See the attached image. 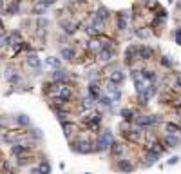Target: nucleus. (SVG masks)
<instances>
[{"instance_id": "nucleus-1", "label": "nucleus", "mask_w": 181, "mask_h": 174, "mask_svg": "<svg viewBox=\"0 0 181 174\" xmlns=\"http://www.w3.org/2000/svg\"><path fill=\"white\" fill-rule=\"evenodd\" d=\"M111 143H112V133H111V131H103V133L98 136V142H96L94 151L103 153V151H107V149L111 147Z\"/></svg>"}, {"instance_id": "nucleus-2", "label": "nucleus", "mask_w": 181, "mask_h": 174, "mask_svg": "<svg viewBox=\"0 0 181 174\" xmlns=\"http://www.w3.org/2000/svg\"><path fill=\"white\" fill-rule=\"evenodd\" d=\"M158 122H161L160 116H138L136 118L138 127H147V125H152V123H158Z\"/></svg>"}, {"instance_id": "nucleus-3", "label": "nucleus", "mask_w": 181, "mask_h": 174, "mask_svg": "<svg viewBox=\"0 0 181 174\" xmlns=\"http://www.w3.org/2000/svg\"><path fill=\"white\" fill-rule=\"evenodd\" d=\"M109 80H111V83H114V85H118V83H123V80H125V74H123V71L116 69V71H112L111 74H109Z\"/></svg>"}, {"instance_id": "nucleus-4", "label": "nucleus", "mask_w": 181, "mask_h": 174, "mask_svg": "<svg viewBox=\"0 0 181 174\" xmlns=\"http://www.w3.org/2000/svg\"><path fill=\"white\" fill-rule=\"evenodd\" d=\"M56 91H58V96H60V100H58V102H67V100L73 96L71 89H69V87H65V85H60Z\"/></svg>"}, {"instance_id": "nucleus-5", "label": "nucleus", "mask_w": 181, "mask_h": 174, "mask_svg": "<svg viewBox=\"0 0 181 174\" xmlns=\"http://www.w3.org/2000/svg\"><path fill=\"white\" fill-rule=\"evenodd\" d=\"M138 53H139V58H143V60H150L152 54H154V51L150 47H147V45H141L138 49Z\"/></svg>"}, {"instance_id": "nucleus-6", "label": "nucleus", "mask_w": 181, "mask_h": 174, "mask_svg": "<svg viewBox=\"0 0 181 174\" xmlns=\"http://www.w3.org/2000/svg\"><path fill=\"white\" fill-rule=\"evenodd\" d=\"M179 136H176V134H167L165 136V143L169 145V147H178L179 145Z\"/></svg>"}, {"instance_id": "nucleus-7", "label": "nucleus", "mask_w": 181, "mask_h": 174, "mask_svg": "<svg viewBox=\"0 0 181 174\" xmlns=\"http://www.w3.org/2000/svg\"><path fill=\"white\" fill-rule=\"evenodd\" d=\"M80 147H76L75 151H78V153H82V154H89L91 151H93V147H91V143L87 142V140H84V142H80Z\"/></svg>"}, {"instance_id": "nucleus-8", "label": "nucleus", "mask_w": 181, "mask_h": 174, "mask_svg": "<svg viewBox=\"0 0 181 174\" xmlns=\"http://www.w3.org/2000/svg\"><path fill=\"white\" fill-rule=\"evenodd\" d=\"M27 63L40 73V58H38L36 54H29V56H27Z\"/></svg>"}, {"instance_id": "nucleus-9", "label": "nucleus", "mask_w": 181, "mask_h": 174, "mask_svg": "<svg viewBox=\"0 0 181 174\" xmlns=\"http://www.w3.org/2000/svg\"><path fill=\"white\" fill-rule=\"evenodd\" d=\"M6 78H7L11 83H16L20 80V74L15 71V69H7V71H6Z\"/></svg>"}, {"instance_id": "nucleus-10", "label": "nucleus", "mask_w": 181, "mask_h": 174, "mask_svg": "<svg viewBox=\"0 0 181 174\" xmlns=\"http://www.w3.org/2000/svg\"><path fill=\"white\" fill-rule=\"evenodd\" d=\"M112 56H114V51H109L107 47H102V49H100V60L109 62Z\"/></svg>"}, {"instance_id": "nucleus-11", "label": "nucleus", "mask_w": 181, "mask_h": 174, "mask_svg": "<svg viewBox=\"0 0 181 174\" xmlns=\"http://www.w3.org/2000/svg\"><path fill=\"white\" fill-rule=\"evenodd\" d=\"M45 63H47L49 67H53V69H60V67H62V60H60V58H54V56H49V58L45 60Z\"/></svg>"}, {"instance_id": "nucleus-12", "label": "nucleus", "mask_w": 181, "mask_h": 174, "mask_svg": "<svg viewBox=\"0 0 181 174\" xmlns=\"http://www.w3.org/2000/svg\"><path fill=\"white\" fill-rule=\"evenodd\" d=\"M89 94H91V98L96 102V100L100 98V87H98L96 83H91V85H89Z\"/></svg>"}, {"instance_id": "nucleus-13", "label": "nucleus", "mask_w": 181, "mask_h": 174, "mask_svg": "<svg viewBox=\"0 0 181 174\" xmlns=\"http://www.w3.org/2000/svg\"><path fill=\"white\" fill-rule=\"evenodd\" d=\"M75 131H76V125H75V123H69V122L64 123V134L67 136V138H71Z\"/></svg>"}, {"instance_id": "nucleus-14", "label": "nucleus", "mask_w": 181, "mask_h": 174, "mask_svg": "<svg viewBox=\"0 0 181 174\" xmlns=\"http://www.w3.org/2000/svg\"><path fill=\"white\" fill-rule=\"evenodd\" d=\"M107 91H109V94H112V96H114V100H116V102L121 98V92H120V89H118L114 83H111V85L107 87Z\"/></svg>"}, {"instance_id": "nucleus-15", "label": "nucleus", "mask_w": 181, "mask_h": 174, "mask_svg": "<svg viewBox=\"0 0 181 174\" xmlns=\"http://www.w3.org/2000/svg\"><path fill=\"white\" fill-rule=\"evenodd\" d=\"M53 80H56V82H64V80H67V73L62 71V69H56V71L53 73Z\"/></svg>"}, {"instance_id": "nucleus-16", "label": "nucleus", "mask_w": 181, "mask_h": 174, "mask_svg": "<svg viewBox=\"0 0 181 174\" xmlns=\"http://www.w3.org/2000/svg\"><path fill=\"white\" fill-rule=\"evenodd\" d=\"M36 169H38V172L40 174H51V165L47 163V162H42Z\"/></svg>"}, {"instance_id": "nucleus-17", "label": "nucleus", "mask_w": 181, "mask_h": 174, "mask_svg": "<svg viewBox=\"0 0 181 174\" xmlns=\"http://www.w3.org/2000/svg\"><path fill=\"white\" fill-rule=\"evenodd\" d=\"M62 58H65V60H73V58H75V51H73L71 47H64V49H62Z\"/></svg>"}, {"instance_id": "nucleus-18", "label": "nucleus", "mask_w": 181, "mask_h": 174, "mask_svg": "<svg viewBox=\"0 0 181 174\" xmlns=\"http://www.w3.org/2000/svg\"><path fill=\"white\" fill-rule=\"evenodd\" d=\"M158 158H160V153H156V151L152 153V151H150V153L147 154V165L156 163V162H158Z\"/></svg>"}, {"instance_id": "nucleus-19", "label": "nucleus", "mask_w": 181, "mask_h": 174, "mask_svg": "<svg viewBox=\"0 0 181 174\" xmlns=\"http://www.w3.org/2000/svg\"><path fill=\"white\" fill-rule=\"evenodd\" d=\"M141 78H143V80H147V82H150V80L154 82V80H156V74H154V71H149V69H145V71L141 73Z\"/></svg>"}, {"instance_id": "nucleus-20", "label": "nucleus", "mask_w": 181, "mask_h": 174, "mask_svg": "<svg viewBox=\"0 0 181 174\" xmlns=\"http://www.w3.org/2000/svg\"><path fill=\"white\" fill-rule=\"evenodd\" d=\"M6 11H7L9 15H16V13H18V0H15V2H11L9 6L6 7Z\"/></svg>"}, {"instance_id": "nucleus-21", "label": "nucleus", "mask_w": 181, "mask_h": 174, "mask_svg": "<svg viewBox=\"0 0 181 174\" xmlns=\"http://www.w3.org/2000/svg\"><path fill=\"white\" fill-rule=\"evenodd\" d=\"M118 169H120V171H123V172H130V171H132V165L129 163L127 160H123V162H120V163H118Z\"/></svg>"}, {"instance_id": "nucleus-22", "label": "nucleus", "mask_w": 181, "mask_h": 174, "mask_svg": "<svg viewBox=\"0 0 181 174\" xmlns=\"http://www.w3.org/2000/svg\"><path fill=\"white\" fill-rule=\"evenodd\" d=\"M165 129H167V134H176L178 131H181L176 123H167V125H165Z\"/></svg>"}, {"instance_id": "nucleus-23", "label": "nucleus", "mask_w": 181, "mask_h": 174, "mask_svg": "<svg viewBox=\"0 0 181 174\" xmlns=\"http://www.w3.org/2000/svg\"><path fill=\"white\" fill-rule=\"evenodd\" d=\"M11 40H9V35H4V33H0V49L4 47V45H9Z\"/></svg>"}, {"instance_id": "nucleus-24", "label": "nucleus", "mask_w": 181, "mask_h": 174, "mask_svg": "<svg viewBox=\"0 0 181 174\" xmlns=\"http://www.w3.org/2000/svg\"><path fill=\"white\" fill-rule=\"evenodd\" d=\"M100 103L105 105V107H112V105H114V102L111 100V96H102V98H100Z\"/></svg>"}, {"instance_id": "nucleus-25", "label": "nucleus", "mask_w": 181, "mask_h": 174, "mask_svg": "<svg viewBox=\"0 0 181 174\" xmlns=\"http://www.w3.org/2000/svg\"><path fill=\"white\" fill-rule=\"evenodd\" d=\"M16 122L20 123V125H29L31 123V120L25 116V114H18V118H16Z\"/></svg>"}, {"instance_id": "nucleus-26", "label": "nucleus", "mask_w": 181, "mask_h": 174, "mask_svg": "<svg viewBox=\"0 0 181 174\" xmlns=\"http://www.w3.org/2000/svg\"><path fill=\"white\" fill-rule=\"evenodd\" d=\"M64 31H67L69 35H73V33L76 31V26H75V24H71V22H65V24H64Z\"/></svg>"}, {"instance_id": "nucleus-27", "label": "nucleus", "mask_w": 181, "mask_h": 174, "mask_svg": "<svg viewBox=\"0 0 181 174\" xmlns=\"http://www.w3.org/2000/svg\"><path fill=\"white\" fill-rule=\"evenodd\" d=\"M20 153H27V145H15L13 147V154H20Z\"/></svg>"}, {"instance_id": "nucleus-28", "label": "nucleus", "mask_w": 181, "mask_h": 174, "mask_svg": "<svg viewBox=\"0 0 181 174\" xmlns=\"http://www.w3.org/2000/svg\"><path fill=\"white\" fill-rule=\"evenodd\" d=\"M136 36H138V38H149V36H150V31H147V29H138V31H136Z\"/></svg>"}, {"instance_id": "nucleus-29", "label": "nucleus", "mask_w": 181, "mask_h": 174, "mask_svg": "<svg viewBox=\"0 0 181 174\" xmlns=\"http://www.w3.org/2000/svg\"><path fill=\"white\" fill-rule=\"evenodd\" d=\"M134 53H138V47H134V45H132V47H129V49H127L125 56H127V60H129V62L132 60V54H134Z\"/></svg>"}, {"instance_id": "nucleus-30", "label": "nucleus", "mask_w": 181, "mask_h": 174, "mask_svg": "<svg viewBox=\"0 0 181 174\" xmlns=\"http://www.w3.org/2000/svg\"><path fill=\"white\" fill-rule=\"evenodd\" d=\"M121 116H123V120H132L134 113H132L130 109H123V111H121Z\"/></svg>"}, {"instance_id": "nucleus-31", "label": "nucleus", "mask_w": 181, "mask_h": 174, "mask_svg": "<svg viewBox=\"0 0 181 174\" xmlns=\"http://www.w3.org/2000/svg\"><path fill=\"white\" fill-rule=\"evenodd\" d=\"M91 47L100 51V49H102V47H100V40H93V42H91Z\"/></svg>"}, {"instance_id": "nucleus-32", "label": "nucleus", "mask_w": 181, "mask_h": 174, "mask_svg": "<svg viewBox=\"0 0 181 174\" xmlns=\"http://www.w3.org/2000/svg\"><path fill=\"white\" fill-rule=\"evenodd\" d=\"M161 63L169 67V65H170V63H172V60H170V58H169V56H163V60H161Z\"/></svg>"}, {"instance_id": "nucleus-33", "label": "nucleus", "mask_w": 181, "mask_h": 174, "mask_svg": "<svg viewBox=\"0 0 181 174\" xmlns=\"http://www.w3.org/2000/svg\"><path fill=\"white\" fill-rule=\"evenodd\" d=\"M27 162H29V158H22V156L18 158V165H25Z\"/></svg>"}, {"instance_id": "nucleus-34", "label": "nucleus", "mask_w": 181, "mask_h": 174, "mask_svg": "<svg viewBox=\"0 0 181 174\" xmlns=\"http://www.w3.org/2000/svg\"><path fill=\"white\" fill-rule=\"evenodd\" d=\"M54 2H56V0H42V4L45 6V7H47V6H51V4H54Z\"/></svg>"}, {"instance_id": "nucleus-35", "label": "nucleus", "mask_w": 181, "mask_h": 174, "mask_svg": "<svg viewBox=\"0 0 181 174\" xmlns=\"http://www.w3.org/2000/svg\"><path fill=\"white\" fill-rule=\"evenodd\" d=\"M178 162H179V158H178V156H174V158H172L170 162H169V165H176Z\"/></svg>"}, {"instance_id": "nucleus-36", "label": "nucleus", "mask_w": 181, "mask_h": 174, "mask_svg": "<svg viewBox=\"0 0 181 174\" xmlns=\"http://www.w3.org/2000/svg\"><path fill=\"white\" fill-rule=\"evenodd\" d=\"M176 40H178V44H181V29H178V33H176Z\"/></svg>"}, {"instance_id": "nucleus-37", "label": "nucleus", "mask_w": 181, "mask_h": 174, "mask_svg": "<svg viewBox=\"0 0 181 174\" xmlns=\"http://www.w3.org/2000/svg\"><path fill=\"white\" fill-rule=\"evenodd\" d=\"M4 11V0H0V13Z\"/></svg>"}, {"instance_id": "nucleus-38", "label": "nucleus", "mask_w": 181, "mask_h": 174, "mask_svg": "<svg viewBox=\"0 0 181 174\" xmlns=\"http://www.w3.org/2000/svg\"><path fill=\"white\" fill-rule=\"evenodd\" d=\"M2 29H4V26H2V22H0V31H2Z\"/></svg>"}, {"instance_id": "nucleus-39", "label": "nucleus", "mask_w": 181, "mask_h": 174, "mask_svg": "<svg viewBox=\"0 0 181 174\" xmlns=\"http://www.w3.org/2000/svg\"><path fill=\"white\" fill-rule=\"evenodd\" d=\"M179 85H181V78H179Z\"/></svg>"}]
</instances>
